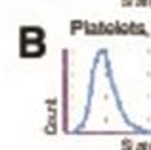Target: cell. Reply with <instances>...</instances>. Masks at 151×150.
Listing matches in <instances>:
<instances>
[]
</instances>
